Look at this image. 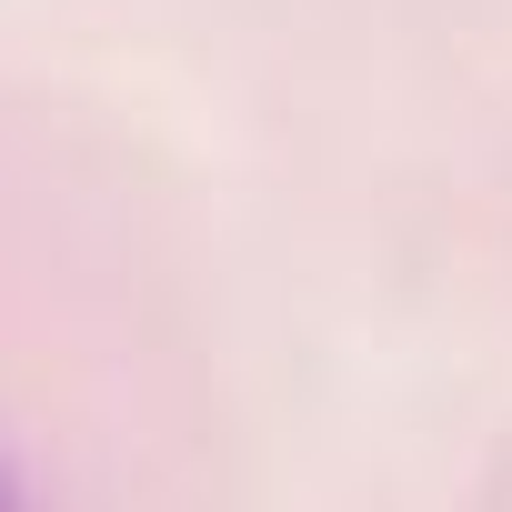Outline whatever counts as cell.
Listing matches in <instances>:
<instances>
[{"label": "cell", "instance_id": "cell-1", "mask_svg": "<svg viewBox=\"0 0 512 512\" xmlns=\"http://www.w3.org/2000/svg\"><path fill=\"white\" fill-rule=\"evenodd\" d=\"M0 502H11V472H0Z\"/></svg>", "mask_w": 512, "mask_h": 512}]
</instances>
